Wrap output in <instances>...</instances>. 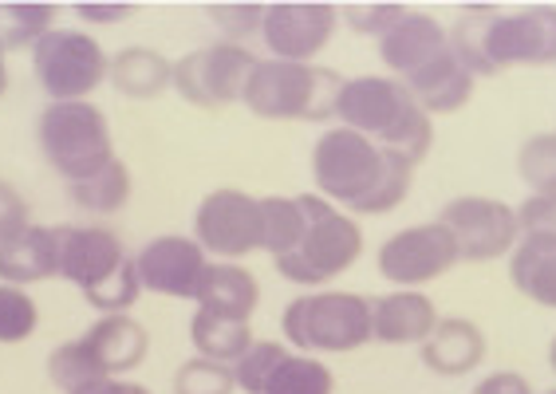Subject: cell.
<instances>
[{
  "mask_svg": "<svg viewBox=\"0 0 556 394\" xmlns=\"http://www.w3.org/2000/svg\"><path fill=\"white\" fill-rule=\"evenodd\" d=\"M48 379L64 394H79V391H87V386L111 379V374L103 371V363L96 359V352H91L87 340L79 335V340L60 343V347L48 355Z\"/></svg>",
  "mask_w": 556,
  "mask_h": 394,
  "instance_id": "cell-27",
  "label": "cell"
},
{
  "mask_svg": "<svg viewBox=\"0 0 556 394\" xmlns=\"http://www.w3.org/2000/svg\"><path fill=\"white\" fill-rule=\"evenodd\" d=\"M407 16L403 4H387V0H367V4H343L340 9V21H348L355 36H375V40H383L399 21Z\"/></svg>",
  "mask_w": 556,
  "mask_h": 394,
  "instance_id": "cell-35",
  "label": "cell"
},
{
  "mask_svg": "<svg viewBox=\"0 0 556 394\" xmlns=\"http://www.w3.org/2000/svg\"><path fill=\"white\" fill-rule=\"evenodd\" d=\"M130 253L118 241V233L103 225H64V245H60V280L75 284L79 292H91L96 284L127 265Z\"/></svg>",
  "mask_w": 556,
  "mask_h": 394,
  "instance_id": "cell-15",
  "label": "cell"
},
{
  "mask_svg": "<svg viewBox=\"0 0 556 394\" xmlns=\"http://www.w3.org/2000/svg\"><path fill=\"white\" fill-rule=\"evenodd\" d=\"M450 43L473 79L514 72V67H553L556 9L533 4V9L497 12L485 4H470L450 24Z\"/></svg>",
  "mask_w": 556,
  "mask_h": 394,
  "instance_id": "cell-2",
  "label": "cell"
},
{
  "mask_svg": "<svg viewBox=\"0 0 556 394\" xmlns=\"http://www.w3.org/2000/svg\"><path fill=\"white\" fill-rule=\"evenodd\" d=\"M548 363H553V371H556V340H553V347H548Z\"/></svg>",
  "mask_w": 556,
  "mask_h": 394,
  "instance_id": "cell-44",
  "label": "cell"
},
{
  "mask_svg": "<svg viewBox=\"0 0 556 394\" xmlns=\"http://www.w3.org/2000/svg\"><path fill=\"white\" fill-rule=\"evenodd\" d=\"M84 296H87V304H91L96 312H103V316H127L142 296V280H139V265H135V256H130L118 272H111L103 284H96L91 292H84Z\"/></svg>",
  "mask_w": 556,
  "mask_h": 394,
  "instance_id": "cell-32",
  "label": "cell"
},
{
  "mask_svg": "<svg viewBox=\"0 0 556 394\" xmlns=\"http://www.w3.org/2000/svg\"><path fill=\"white\" fill-rule=\"evenodd\" d=\"M473 394H533L529 391V383H525L521 374L514 371H497V374H485L482 383H478V391Z\"/></svg>",
  "mask_w": 556,
  "mask_h": 394,
  "instance_id": "cell-41",
  "label": "cell"
},
{
  "mask_svg": "<svg viewBox=\"0 0 556 394\" xmlns=\"http://www.w3.org/2000/svg\"><path fill=\"white\" fill-rule=\"evenodd\" d=\"M48 33H55V4H40V0L0 4V43H4V52L36 48Z\"/></svg>",
  "mask_w": 556,
  "mask_h": 394,
  "instance_id": "cell-29",
  "label": "cell"
},
{
  "mask_svg": "<svg viewBox=\"0 0 556 394\" xmlns=\"http://www.w3.org/2000/svg\"><path fill=\"white\" fill-rule=\"evenodd\" d=\"M285 352H289V347H285V343H277V340H257V343H253V347L241 355V363L233 367V371H237V391L257 394Z\"/></svg>",
  "mask_w": 556,
  "mask_h": 394,
  "instance_id": "cell-37",
  "label": "cell"
},
{
  "mask_svg": "<svg viewBox=\"0 0 556 394\" xmlns=\"http://www.w3.org/2000/svg\"><path fill=\"white\" fill-rule=\"evenodd\" d=\"M237 391V371L229 363H214L193 355L174 371V394H233Z\"/></svg>",
  "mask_w": 556,
  "mask_h": 394,
  "instance_id": "cell-33",
  "label": "cell"
},
{
  "mask_svg": "<svg viewBox=\"0 0 556 394\" xmlns=\"http://www.w3.org/2000/svg\"><path fill=\"white\" fill-rule=\"evenodd\" d=\"M450 48V28L442 21H434L430 12L407 9V16L379 40V60L387 64V72L395 79H410L422 64H430L434 55H442Z\"/></svg>",
  "mask_w": 556,
  "mask_h": 394,
  "instance_id": "cell-17",
  "label": "cell"
},
{
  "mask_svg": "<svg viewBox=\"0 0 556 394\" xmlns=\"http://www.w3.org/2000/svg\"><path fill=\"white\" fill-rule=\"evenodd\" d=\"M285 340L304 355H348L371 343V300L355 292L296 296L280 316Z\"/></svg>",
  "mask_w": 556,
  "mask_h": 394,
  "instance_id": "cell-7",
  "label": "cell"
},
{
  "mask_svg": "<svg viewBox=\"0 0 556 394\" xmlns=\"http://www.w3.org/2000/svg\"><path fill=\"white\" fill-rule=\"evenodd\" d=\"M9 91V64H4V43H0V96Z\"/></svg>",
  "mask_w": 556,
  "mask_h": 394,
  "instance_id": "cell-43",
  "label": "cell"
},
{
  "mask_svg": "<svg viewBox=\"0 0 556 394\" xmlns=\"http://www.w3.org/2000/svg\"><path fill=\"white\" fill-rule=\"evenodd\" d=\"M111 87H115L123 99H159L174 87V64L154 48H142V43H130L123 52L111 55Z\"/></svg>",
  "mask_w": 556,
  "mask_h": 394,
  "instance_id": "cell-23",
  "label": "cell"
},
{
  "mask_svg": "<svg viewBox=\"0 0 556 394\" xmlns=\"http://www.w3.org/2000/svg\"><path fill=\"white\" fill-rule=\"evenodd\" d=\"M79 394H150V391L142 383H130V379H103V383L87 386Z\"/></svg>",
  "mask_w": 556,
  "mask_h": 394,
  "instance_id": "cell-42",
  "label": "cell"
},
{
  "mask_svg": "<svg viewBox=\"0 0 556 394\" xmlns=\"http://www.w3.org/2000/svg\"><path fill=\"white\" fill-rule=\"evenodd\" d=\"M75 16L87 24H115L135 16V4H91V0H84V4H75Z\"/></svg>",
  "mask_w": 556,
  "mask_h": 394,
  "instance_id": "cell-40",
  "label": "cell"
},
{
  "mask_svg": "<svg viewBox=\"0 0 556 394\" xmlns=\"http://www.w3.org/2000/svg\"><path fill=\"white\" fill-rule=\"evenodd\" d=\"M439 320L442 316L434 300L415 288H395L371 300V335L375 343H387V347H415V343L422 347Z\"/></svg>",
  "mask_w": 556,
  "mask_h": 394,
  "instance_id": "cell-16",
  "label": "cell"
},
{
  "mask_svg": "<svg viewBox=\"0 0 556 394\" xmlns=\"http://www.w3.org/2000/svg\"><path fill=\"white\" fill-rule=\"evenodd\" d=\"M415 166L395 150L364 139L359 130L332 127L312 147V181L320 198L348 209V214L383 217L407 202Z\"/></svg>",
  "mask_w": 556,
  "mask_h": 394,
  "instance_id": "cell-1",
  "label": "cell"
},
{
  "mask_svg": "<svg viewBox=\"0 0 556 394\" xmlns=\"http://www.w3.org/2000/svg\"><path fill=\"white\" fill-rule=\"evenodd\" d=\"M190 343L202 359L237 367L241 355H245L257 340H253V328H249V323L225 320V316H214V312L198 308L193 312V320H190Z\"/></svg>",
  "mask_w": 556,
  "mask_h": 394,
  "instance_id": "cell-25",
  "label": "cell"
},
{
  "mask_svg": "<svg viewBox=\"0 0 556 394\" xmlns=\"http://www.w3.org/2000/svg\"><path fill=\"white\" fill-rule=\"evenodd\" d=\"M517 174L533 193H556V130H541L521 142Z\"/></svg>",
  "mask_w": 556,
  "mask_h": 394,
  "instance_id": "cell-31",
  "label": "cell"
},
{
  "mask_svg": "<svg viewBox=\"0 0 556 394\" xmlns=\"http://www.w3.org/2000/svg\"><path fill=\"white\" fill-rule=\"evenodd\" d=\"M193 241L210 256L241 260L265 249V205L245 190L205 193L193 214Z\"/></svg>",
  "mask_w": 556,
  "mask_h": 394,
  "instance_id": "cell-11",
  "label": "cell"
},
{
  "mask_svg": "<svg viewBox=\"0 0 556 394\" xmlns=\"http://www.w3.org/2000/svg\"><path fill=\"white\" fill-rule=\"evenodd\" d=\"M439 221L450 229L462 260L485 265L497 256H509L521 241V221L517 209L502 198H482V193H466L442 205Z\"/></svg>",
  "mask_w": 556,
  "mask_h": 394,
  "instance_id": "cell-10",
  "label": "cell"
},
{
  "mask_svg": "<svg viewBox=\"0 0 556 394\" xmlns=\"http://www.w3.org/2000/svg\"><path fill=\"white\" fill-rule=\"evenodd\" d=\"M28 225H33V217H28V202H24L21 193L12 190L9 181L0 178V245L16 241V237L28 229Z\"/></svg>",
  "mask_w": 556,
  "mask_h": 394,
  "instance_id": "cell-39",
  "label": "cell"
},
{
  "mask_svg": "<svg viewBox=\"0 0 556 394\" xmlns=\"http://www.w3.org/2000/svg\"><path fill=\"white\" fill-rule=\"evenodd\" d=\"M193 304L202 312L225 316V320L249 323L261 304V284L245 265L217 260V265L205 268V280H202V288H198V300H193Z\"/></svg>",
  "mask_w": 556,
  "mask_h": 394,
  "instance_id": "cell-21",
  "label": "cell"
},
{
  "mask_svg": "<svg viewBox=\"0 0 556 394\" xmlns=\"http://www.w3.org/2000/svg\"><path fill=\"white\" fill-rule=\"evenodd\" d=\"M340 127L359 130L364 139L395 150L399 158L418 166L434 147V115L422 111L410 87L395 75H355L343 79L340 103H336Z\"/></svg>",
  "mask_w": 556,
  "mask_h": 394,
  "instance_id": "cell-3",
  "label": "cell"
},
{
  "mask_svg": "<svg viewBox=\"0 0 556 394\" xmlns=\"http://www.w3.org/2000/svg\"><path fill=\"white\" fill-rule=\"evenodd\" d=\"M87 347L96 352V359L103 363V371L111 379L135 371L142 359L150 355V331L142 328L135 316H99L91 328L84 331Z\"/></svg>",
  "mask_w": 556,
  "mask_h": 394,
  "instance_id": "cell-22",
  "label": "cell"
},
{
  "mask_svg": "<svg viewBox=\"0 0 556 394\" xmlns=\"http://www.w3.org/2000/svg\"><path fill=\"white\" fill-rule=\"evenodd\" d=\"M458 245L442 221H427V225H407L391 233L379 245V277L391 280L395 288H427L434 280H442L450 268L458 265Z\"/></svg>",
  "mask_w": 556,
  "mask_h": 394,
  "instance_id": "cell-12",
  "label": "cell"
},
{
  "mask_svg": "<svg viewBox=\"0 0 556 394\" xmlns=\"http://www.w3.org/2000/svg\"><path fill=\"white\" fill-rule=\"evenodd\" d=\"M67 198H72L79 209H87V214H118V209L130 202V170H127V162L115 158L108 170H99L96 178L67 186Z\"/></svg>",
  "mask_w": 556,
  "mask_h": 394,
  "instance_id": "cell-28",
  "label": "cell"
},
{
  "mask_svg": "<svg viewBox=\"0 0 556 394\" xmlns=\"http://www.w3.org/2000/svg\"><path fill=\"white\" fill-rule=\"evenodd\" d=\"M427 371L442 374V379H458V374H470L482 367L485 359V335L473 320H439V328L430 331V340L418 347Z\"/></svg>",
  "mask_w": 556,
  "mask_h": 394,
  "instance_id": "cell-20",
  "label": "cell"
},
{
  "mask_svg": "<svg viewBox=\"0 0 556 394\" xmlns=\"http://www.w3.org/2000/svg\"><path fill=\"white\" fill-rule=\"evenodd\" d=\"M33 72L52 103H87L91 91L108 84L111 60L96 36L79 28H55L33 48Z\"/></svg>",
  "mask_w": 556,
  "mask_h": 394,
  "instance_id": "cell-8",
  "label": "cell"
},
{
  "mask_svg": "<svg viewBox=\"0 0 556 394\" xmlns=\"http://www.w3.org/2000/svg\"><path fill=\"white\" fill-rule=\"evenodd\" d=\"M509 284L541 308H556V237L521 233L509 253Z\"/></svg>",
  "mask_w": 556,
  "mask_h": 394,
  "instance_id": "cell-24",
  "label": "cell"
},
{
  "mask_svg": "<svg viewBox=\"0 0 556 394\" xmlns=\"http://www.w3.org/2000/svg\"><path fill=\"white\" fill-rule=\"evenodd\" d=\"M261 205H265V253L280 260L304 237V209L300 198H261Z\"/></svg>",
  "mask_w": 556,
  "mask_h": 394,
  "instance_id": "cell-30",
  "label": "cell"
},
{
  "mask_svg": "<svg viewBox=\"0 0 556 394\" xmlns=\"http://www.w3.org/2000/svg\"><path fill=\"white\" fill-rule=\"evenodd\" d=\"M36 142H40L48 166L67 186L96 178L118 158L108 115L91 99L87 103H48L36 123Z\"/></svg>",
  "mask_w": 556,
  "mask_h": 394,
  "instance_id": "cell-6",
  "label": "cell"
},
{
  "mask_svg": "<svg viewBox=\"0 0 556 394\" xmlns=\"http://www.w3.org/2000/svg\"><path fill=\"white\" fill-rule=\"evenodd\" d=\"M64 225H28L16 241L0 245V284H40L60 277Z\"/></svg>",
  "mask_w": 556,
  "mask_h": 394,
  "instance_id": "cell-18",
  "label": "cell"
},
{
  "mask_svg": "<svg viewBox=\"0 0 556 394\" xmlns=\"http://www.w3.org/2000/svg\"><path fill=\"white\" fill-rule=\"evenodd\" d=\"M517 221H521V233L556 237V193H529L517 205Z\"/></svg>",
  "mask_w": 556,
  "mask_h": 394,
  "instance_id": "cell-38",
  "label": "cell"
},
{
  "mask_svg": "<svg viewBox=\"0 0 556 394\" xmlns=\"http://www.w3.org/2000/svg\"><path fill=\"white\" fill-rule=\"evenodd\" d=\"M403 84L410 87V96L422 103L427 115H454V111H462L473 99V84H478V79H473L470 67L462 64L458 52H454V43H450L446 52L434 55L430 64H422L410 79H403Z\"/></svg>",
  "mask_w": 556,
  "mask_h": 394,
  "instance_id": "cell-19",
  "label": "cell"
},
{
  "mask_svg": "<svg viewBox=\"0 0 556 394\" xmlns=\"http://www.w3.org/2000/svg\"><path fill=\"white\" fill-rule=\"evenodd\" d=\"M36 323H40L36 300L16 284H0V343L33 340Z\"/></svg>",
  "mask_w": 556,
  "mask_h": 394,
  "instance_id": "cell-34",
  "label": "cell"
},
{
  "mask_svg": "<svg viewBox=\"0 0 556 394\" xmlns=\"http://www.w3.org/2000/svg\"><path fill=\"white\" fill-rule=\"evenodd\" d=\"M257 67V55L249 52L245 43H205L186 52L174 64V91L202 111H222L233 103H245L249 75Z\"/></svg>",
  "mask_w": 556,
  "mask_h": 394,
  "instance_id": "cell-9",
  "label": "cell"
},
{
  "mask_svg": "<svg viewBox=\"0 0 556 394\" xmlns=\"http://www.w3.org/2000/svg\"><path fill=\"white\" fill-rule=\"evenodd\" d=\"M545 394H556V391H545Z\"/></svg>",
  "mask_w": 556,
  "mask_h": 394,
  "instance_id": "cell-45",
  "label": "cell"
},
{
  "mask_svg": "<svg viewBox=\"0 0 556 394\" xmlns=\"http://www.w3.org/2000/svg\"><path fill=\"white\" fill-rule=\"evenodd\" d=\"M135 265H139L142 292L170 300H198V288H202L205 268H210V253L193 237L166 233L147 241L135 253Z\"/></svg>",
  "mask_w": 556,
  "mask_h": 394,
  "instance_id": "cell-14",
  "label": "cell"
},
{
  "mask_svg": "<svg viewBox=\"0 0 556 394\" xmlns=\"http://www.w3.org/2000/svg\"><path fill=\"white\" fill-rule=\"evenodd\" d=\"M332 391H336V374L316 355L292 352L289 347L257 394H332Z\"/></svg>",
  "mask_w": 556,
  "mask_h": 394,
  "instance_id": "cell-26",
  "label": "cell"
},
{
  "mask_svg": "<svg viewBox=\"0 0 556 394\" xmlns=\"http://www.w3.org/2000/svg\"><path fill=\"white\" fill-rule=\"evenodd\" d=\"M304 209V237L289 256H280V277L304 288H320L343 277L364 253V229L352 214H343L320 193H300Z\"/></svg>",
  "mask_w": 556,
  "mask_h": 394,
  "instance_id": "cell-5",
  "label": "cell"
},
{
  "mask_svg": "<svg viewBox=\"0 0 556 394\" xmlns=\"http://www.w3.org/2000/svg\"><path fill=\"white\" fill-rule=\"evenodd\" d=\"M340 28V9L324 0H280L268 4L261 40L268 48V60L289 64H316V55L332 43Z\"/></svg>",
  "mask_w": 556,
  "mask_h": 394,
  "instance_id": "cell-13",
  "label": "cell"
},
{
  "mask_svg": "<svg viewBox=\"0 0 556 394\" xmlns=\"http://www.w3.org/2000/svg\"><path fill=\"white\" fill-rule=\"evenodd\" d=\"M268 4H210V21L222 28L229 43H245L249 36H261Z\"/></svg>",
  "mask_w": 556,
  "mask_h": 394,
  "instance_id": "cell-36",
  "label": "cell"
},
{
  "mask_svg": "<svg viewBox=\"0 0 556 394\" xmlns=\"http://www.w3.org/2000/svg\"><path fill=\"white\" fill-rule=\"evenodd\" d=\"M343 79L320 64L257 60L245 87V107L268 123H324L336 118Z\"/></svg>",
  "mask_w": 556,
  "mask_h": 394,
  "instance_id": "cell-4",
  "label": "cell"
}]
</instances>
